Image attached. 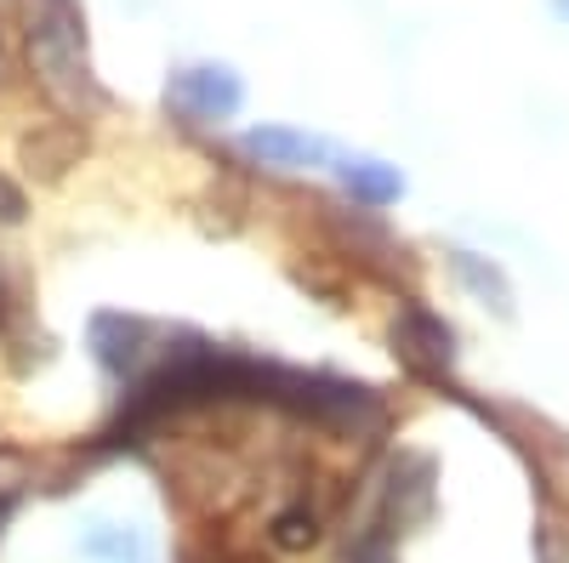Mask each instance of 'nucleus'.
Instances as JSON below:
<instances>
[{"label":"nucleus","instance_id":"nucleus-1","mask_svg":"<svg viewBox=\"0 0 569 563\" xmlns=\"http://www.w3.org/2000/svg\"><path fill=\"white\" fill-rule=\"evenodd\" d=\"M29 63L40 86L52 91L63 109H91L98 103V80L86 69V46H80V18L69 0H52L46 12L29 18Z\"/></svg>","mask_w":569,"mask_h":563},{"label":"nucleus","instance_id":"nucleus-2","mask_svg":"<svg viewBox=\"0 0 569 563\" xmlns=\"http://www.w3.org/2000/svg\"><path fill=\"white\" fill-rule=\"evenodd\" d=\"M166 98H171V109H177L182 120L211 125V120L240 114V103H246V86H240V74H233V69L206 63V69H182V74L171 80Z\"/></svg>","mask_w":569,"mask_h":563},{"label":"nucleus","instance_id":"nucleus-3","mask_svg":"<svg viewBox=\"0 0 569 563\" xmlns=\"http://www.w3.org/2000/svg\"><path fill=\"white\" fill-rule=\"evenodd\" d=\"M393 353L421 375V382H445L450 364H456V336H450V324L433 319L427 308H405L399 324H393Z\"/></svg>","mask_w":569,"mask_h":563},{"label":"nucleus","instance_id":"nucleus-4","mask_svg":"<svg viewBox=\"0 0 569 563\" xmlns=\"http://www.w3.org/2000/svg\"><path fill=\"white\" fill-rule=\"evenodd\" d=\"M246 154L262 160L268 171H302V165H319L325 160V143H319V137L291 131V125H257L246 137Z\"/></svg>","mask_w":569,"mask_h":563},{"label":"nucleus","instance_id":"nucleus-5","mask_svg":"<svg viewBox=\"0 0 569 563\" xmlns=\"http://www.w3.org/2000/svg\"><path fill=\"white\" fill-rule=\"evenodd\" d=\"M142 336H149V324L142 319H126V313H103L98 324H91V348H98V359L109 364V370H137V359H142Z\"/></svg>","mask_w":569,"mask_h":563},{"label":"nucleus","instance_id":"nucleus-6","mask_svg":"<svg viewBox=\"0 0 569 563\" xmlns=\"http://www.w3.org/2000/svg\"><path fill=\"white\" fill-rule=\"evenodd\" d=\"M337 171H342V188L359 205H393L405 194V177L393 165H382V160H342Z\"/></svg>","mask_w":569,"mask_h":563},{"label":"nucleus","instance_id":"nucleus-7","mask_svg":"<svg viewBox=\"0 0 569 563\" xmlns=\"http://www.w3.org/2000/svg\"><path fill=\"white\" fill-rule=\"evenodd\" d=\"M456 273H461V279H467V285L479 291V296H490V302H496V313H512V291H507V279H501L496 268H485L479 257L456 251Z\"/></svg>","mask_w":569,"mask_h":563},{"label":"nucleus","instance_id":"nucleus-8","mask_svg":"<svg viewBox=\"0 0 569 563\" xmlns=\"http://www.w3.org/2000/svg\"><path fill=\"white\" fill-rule=\"evenodd\" d=\"M273 541H279L284 552H302V546H313V541H319V519H313L308 506L279 512V519H273Z\"/></svg>","mask_w":569,"mask_h":563},{"label":"nucleus","instance_id":"nucleus-9","mask_svg":"<svg viewBox=\"0 0 569 563\" xmlns=\"http://www.w3.org/2000/svg\"><path fill=\"white\" fill-rule=\"evenodd\" d=\"M86 552H91V557H114V563H142V557H149L137 535L109 530V524H98V535H86Z\"/></svg>","mask_w":569,"mask_h":563},{"label":"nucleus","instance_id":"nucleus-10","mask_svg":"<svg viewBox=\"0 0 569 563\" xmlns=\"http://www.w3.org/2000/svg\"><path fill=\"white\" fill-rule=\"evenodd\" d=\"M0 222H23V194L0 177Z\"/></svg>","mask_w":569,"mask_h":563},{"label":"nucleus","instance_id":"nucleus-11","mask_svg":"<svg viewBox=\"0 0 569 563\" xmlns=\"http://www.w3.org/2000/svg\"><path fill=\"white\" fill-rule=\"evenodd\" d=\"M558 12H563V18H569V0H558Z\"/></svg>","mask_w":569,"mask_h":563}]
</instances>
